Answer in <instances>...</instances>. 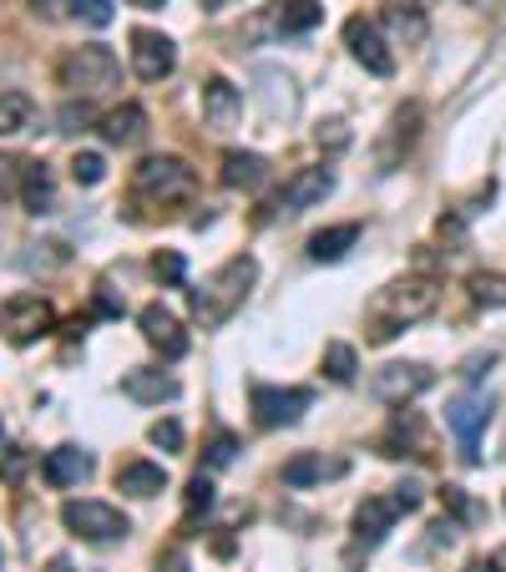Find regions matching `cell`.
<instances>
[{
	"label": "cell",
	"mask_w": 506,
	"mask_h": 572,
	"mask_svg": "<svg viewBox=\"0 0 506 572\" xmlns=\"http://www.w3.org/2000/svg\"><path fill=\"white\" fill-rule=\"evenodd\" d=\"M15 183H21V162H15V158H5V152H0V198H5V193H11Z\"/></svg>",
	"instance_id": "obj_38"
},
{
	"label": "cell",
	"mask_w": 506,
	"mask_h": 572,
	"mask_svg": "<svg viewBox=\"0 0 506 572\" xmlns=\"http://www.w3.org/2000/svg\"><path fill=\"white\" fill-rule=\"evenodd\" d=\"M320 365H324V375H330L334 386H349L355 370H360V355H355V345H345V340H330Z\"/></svg>",
	"instance_id": "obj_27"
},
{
	"label": "cell",
	"mask_w": 506,
	"mask_h": 572,
	"mask_svg": "<svg viewBox=\"0 0 506 572\" xmlns=\"http://www.w3.org/2000/svg\"><path fill=\"white\" fill-rule=\"evenodd\" d=\"M436 305H440L436 279H421V274L390 279L386 289H375L370 309H365V340L370 345H390L405 324H421L426 314H436Z\"/></svg>",
	"instance_id": "obj_1"
},
{
	"label": "cell",
	"mask_w": 506,
	"mask_h": 572,
	"mask_svg": "<svg viewBox=\"0 0 506 572\" xmlns=\"http://www.w3.org/2000/svg\"><path fill=\"white\" fill-rule=\"evenodd\" d=\"M36 122V102L26 92H0V137H21Z\"/></svg>",
	"instance_id": "obj_24"
},
{
	"label": "cell",
	"mask_w": 506,
	"mask_h": 572,
	"mask_svg": "<svg viewBox=\"0 0 506 572\" xmlns=\"http://www.w3.org/2000/svg\"><path fill=\"white\" fill-rule=\"evenodd\" d=\"M233 451H239V441L228 436V431L223 436H214V446H208V466H228L233 461Z\"/></svg>",
	"instance_id": "obj_37"
},
{
	"label": "cell",
	"mask_w": 506,
	"mask_h": 572,
	"mask_svg": "<svg viewBox=\"0 0 506 572\" xmlns=\"http://www.w3.org/2000/svg\"><path fill=\"white\" fill-rule=\"evenodd\" d=\"M268 183V162L258 152H223V187L233 193H258Z\"/></svg>",
	"instance_id": "obj_20"
},
{
	"label": "cell",
	"mask_w": 506,
	"mask_h": 572,
	"mask_svg": "<svg viewBox=\"0 0 506 572\" xmlns=\"http://www.w3.org/2000/svg\"><path fill=\"white\" fill-rule=\"evenodd\" d=\"M239 117H243V92H239V87H233L228 77H208V81H203V122L223 133V127H233Z\"/></svg>",
	"instance_id": "obj_15"
},
{
	"label": "cell",
	"mask_w": 506,
	"mask_h": 572,
	"mask_svg": "<svg viewBox=\"0 0 506 572\" xmlns=\"http://www.w3.org/2000/svg\"><path fill=\"white\" fill-rule=\"evenodd\" d=\"M0 431H5V426H0Z\"/></svg>",
	"instance_id": "obj_46"
},
{
	"label": "cell",
	"mask_w": 506,
	"mask_h": 572,
	"mask_svg": "<svg viewBox=\"0 0 506 572\" xmlns=\"http://www.w3.org/2000/svg\"><path fill=\"white\" fill-rule=\"evenodd\" d=\"M158 572H187V552H183V547H173V552L158 562Z\"/></svg>",
	"instance_id": "obj_40"
},
{
	"label": "cell",
	"mask_w": 506,
	"mask_h": 572,
	"mask_svg": "<svg viewBox=\"0 0 506 572\" xmlns=\"http://www.w3.org/2000/svg\"><path fill=\"white\" fill-rule=\"evenodd\" d=\"M471 299H476V305L502 309L506 305V279L502 274H471Z\"/></svg>",
	"instance_id": "obj_29"
},
{
	"label": "cell",
	"mask_w": 506,
	"mask_h": 572,
	"mask_svg": "<svg viewBox=\"0 0 506 572\" xmlns=\"http://www.w3.org/2000/svg\"><path fill=\"white\" fill-rule=\"evenodd\" d=\"M71 178H77L81 187L102 183V178H107V162H102V152H77V158H71Z\"/></svg>",
	"instance_id": "obj_30"
},
{
	"label": "cell",
	"mask_w": 506,
	"mask_h": 572,
	"mask_svg": "<svg viewBox=\"0 0 506 572\" xmlns=\"http://www.w3.org/2000/svg\"><path fill=\"white\" fill-rule=\"evenodd\" d=\"M152 274H158L162 284H183L187 279V259L183 253H173V249H162L158 259H152Z\"/></svg>",
	"instance_id": "obj_31"
},
{
	"label": "cell",
	"mask_w": 506,
	"mask_h": 572,
	"mask_svg": "<svg viewBox=\"0 0 506 572\" xmlns=\"http://www.w3.org/2000/svg\"><path fill=\"white\" fill-rule=\"evenodd\" d=\"M415 133H421V107L411 102V107H400L395 117H390V147L380 152V162L390 168V162L400 158V147H411V142H415Z\"/></svg>",
	"instance_id": "obj_25"
},
{
	"label": "cell",
	"mask_w": 506,
	"mask_h": 572,
	"mask_svg": "<svg viewBox=\"0 0 506 572\" xmlns=\"http://www.w3.org/2000/svg\"><path fill=\"white\" fill-rule=\"evenodd\" d=\"M395 517H400L395 496H365V502L355 506V537H360L365 547L386 542V533L395 527Z\"/></svg>",
	"instance_id": "obj_16"
},
{
	"label": "cell",
	"mask_w": 506,
	"mask_h": 572,
	"mask_svg": "<svg viewBox=\"0 0 506 572\" xmlns=\"http://www.w3.org/2000/svg\"><path fill=\"white\" fill-rule=\"evenodd\" d=\"M117 492H127V496H158V492H168V471H162L158 461H122L117 466Z\"/></svg>",
	"instance_id": "obj_21"
},
{
	"label": "cell",
	"mask_w": 506,
	"mask_h": 572,
	"mask_svg": "<svg viewBox=\"0 0 506 572\" xmlns=\"http://www.w3.org/2000/svg\"><path fill=\"white\" fill-rule=\"evenodd\" d=\"M137 324H142V340L152 350H158L162 359H183L187 355V334H183V320H177L168 305H142V314H137Z\"/></svg>",
	"instance_id": "obj_13"
},
{
	"label": "cell",
	"mask_w": 506,
	"mask_h": 572,
	"mask_svg": "<svg viewBox=\"0 0 506 572\" xmlns=\"http://www.w3.org/2000/svg\"><path fill=\"white\" fill-rule=\"evenodd\" d=\"M67 5H71V0H36V11H46V15H61Z\"/></svg>",
	"instance_id": "obj_41"
},
{
	"label": "cell",
	"mask_w": 506,
	"mask_h": 572,
	"mask_svg": "<svg viewBox=\"0 0 506 572\" xmlns=\"http://www.w3.org/2000/svg\"><path fill=\"white\" fill-rule=\"evenodd\" d=\"M249 405H253V426L279 431V426H294V421L309 411V390H299V386H253Z\"/></svg>",
	"instance_id": "obj_7"
},
{
	"label": "cell",
	"mask_w": 506,
	"mask_h": 572,
	"mask_svg": "<svg viewBox=\"0 0 506 572\" xmlns=\"http://www.w3.org/2000/svg\"><path fill=\"white\" fill-rule=\"evenodd\" d=\"M117 71L122 67L107 46H77V52L61 56L56 81H61L71 96H96V92H107V87H117Z\"/></svg>",
	"instance_id": "obj_4"
},
{
	"label": "cell",
	"mask_w": 506,
	"mask_h": 572,
	"mask_svg": "<svg viewBox=\"0 0 506 572\" xmlns=\"http://www.w3.org/2000/svg\"><path fill=\"white\" fill-rule=\"evenodd\" d=\"M127 5H137V11H158L162 0H127Z\"/></svg>",
	"instance_id": "obj_44"
},
{
	"label": "cell",
	"mask_w": 506,
	"mask_h": 572,
	"mask_svg": "<svg viewBox=\"0 0 506 572\" xmlns=\"http://www.w3.org/2000/svg\"><path fill=\"white\" fill-rule=\"evenodd\" d=\"M360 239V224H340V228H320L314 239H309V259L314 264H334V259H345Z\"/></svg>",
	"instance_id": "obj_23"
},
{
	"label": "cell",
	"mask_w": 506,
	"mask_h": 572,
	"mask_svg": "<svg viewBox=\"0 0 506 572\" xmlns=\"http://www.w3.org/2000/svg\"><path fill=\"white\" fill-rule=\"evenodd\" d=\"M21 203H26V214H51L56 208V183L46 162H21Z\"/></svg>",
	"instance_id": "obj_22"
},
{
	"label": "cell",
	"mask_w": 506,
	"mask_h": 572,
	"mask_svg": "<svg viewBox=\"0 0 506 572\" xmlns=\"http://www.w3.org/2000/svg\"><path fill=\"white\" fill-rule=\"evenodd\" d=\"M26 466H31V451H21V446H5V456H0V477L15 487V481L26 477Z\"/></svg>",
	"instance_id": "obj_36"
},
{
	"label": "cell",
	"mask_w": 506,
	"mask_h": 572,
	"mask_svg": "<svg viewBox=\"0 0 506 572\" xmlns=\"http://www.w3.org/2000/svg\"><path fill=\"white\" fill-rule=\"evenodd\" d=\"M426 386H430V370L415 365V359H395L386 370H375V380H370L375 400H386V405H405V400H415Z\"/></svg>",
	"instance_id": "obj_12"
},
{
	"label": "cell",
	"mask_w": 506,
	"mask_h": 572,
	"mask_svg": "<svg viewBox=\"0 0 506 572\" xmlns=\"http://www.w3.org/2000/svg\"><path fill=\"white\" fill-rule=\"evenodd\" d=\"M61 522H67V533L81 537V542H122V537L133 533V522L122 517L112 502H92V496H81V502H67L61 506Z\"/></svg>",
	"instance_id": "obj_6"
},
{
	"label": "cell",
	"mask_w": 506,
	"mask_h": 572,
	"mask_svg": "<svg viewBox=\"0 0 506 572\" xmlns=\"http://www.w3.org/2000/svg\"><path fill=\"white\" fill-rule=\"evenodd\" d=\"M349 471L345 456H324V451H304L294 456V461H284V487H294V492H304V487H320V481H340Z\"/></svg>",
	"instance_id": "obj_14"
},
{
	"label": "cell",
	"mask_w": 506,
	"mask_h": 572,
	"mask_svg": "<svg viewBox=\"0 0 506 572\" xmlns=\"http://www.w3.org/2000/svg\"><path fill=\"white\" fill-rule=\"evenodd\" d=\"M386 26L395 31L400 41H405V46H415V41H426V15H421V5H390L386 11Z\"/></svg>",
	"instance_id": "obj_28"
},
{
	"label": "cell",
	"mask_w": 506,
	"mask_h": 572,
	"mask_svg": "<svg viewBox=\"0 0 506 572\" xmlns=\"http://www.w3.org/2000/svg\"><path fill=\"white\" fill-rule=\"evenodd\" d=\"M502 562H506V552H502Z\"/></svg>",
	"instance_id": "obj_45"
},
{
	"label": "cell",
	"mask_w": 506,
	"mask_h": 572,
	"mask_svg": "<svg viewBox=\"0 0 506 572\" xmlns=\"http://www.w3.org/2000/svg\"><path fill=\"white\" fill-rule=\"evenodd\" d=\"M71 11L87 21V26H112V0H71Z\"/></svg>",
	"instance_id": "obj_33"
},
{
	"label": "cell",
	"mask_w": 506,
	"mask_h": 572,
	"mask_svg": "<svg viewBox=\"0 0 506 572\" xmlns=\"http://www.w3.org/2000/svg\"><path fill=\"white\" fill-rule=\"evenodd\" d=\"M461 572H496V562H492V558H476V562H467Z\"/></svg>",
	"instance_id": "obj_42"
},
{
	"label": "cell",
	"mask_w": 506,
	"mask_h": 572,
	"mask_svg": "<svg viewBox=\"0 0 506 572\" xmlns=\"http://www.w3.org/2000/svg\"><path fill=\"white\" fill-rule=\"evenodd\" d=\"M41 477L51 481V487H81V481L92 477V456L81 451V446H56L41 461Z\"/></svg>",
	"instance_id": "obj_17"
},
{
	"label": "cell",
	"mask_w": 506,
	"mask_h": 572,
	"mask_svg": "<svg viewBox=\"0 0 506 572\" xmlns=\"http://www.w3.org/2000/svg\"><path fill=\"white\" fill-rule=\"evenodd\" d=\"M147 441H152V446H162V451H183V426H177V421H152Z\"/></svg>",
	"instance_id": "obj_34"
},
{
	"label": "cell",
	"mask_w": 506,
	"mask_h": 572,
	"mask_svg": "<svg viewBox=\"0 0 506 572\" xmlns=\"http://www.w3.org/2000/svg\"><path fill=\"white\" fill-rule=\"evenodd\" d=\"M46 572H77V568H71L67 558H51V562H46Z\"/></svg>",
	"instance_id": "obj_43"
},
{
	"label": "cell",
	"mask_w": 506,
	"mask_h": 572,
	"mask_svg": "<svg viewBox=\"0 0 506 572\" xmlns=\"http://www.w3.org/2000/svg\"><path fill=\"white\" fill-rule=\"evenodd\" d=\"M334 193V168H299L289 183L279 187V198H274V214H304L314 203H324Z\"/></svg>",
	"instance_id": "obj_10"
},
{
	"label": "cell",
	"mask_w": 506,
	"mask_h": 572,
	"mask_svg": "<svg viewBox=\"0 0 506 572\" xmlns=\"http://www.w3.org/2000/svg\"><path fill=\"white\" fill-rule=\"evenodd\" d=\"M314 137H320V147H324V142H330V147H345V142H349L345 122H324V127H320V133H314Z\"/></svg>",
	"instance_id": "obj_39"
},
{
	"label": "cell",
	"mask_w": 506,
	"mask_h": 572,
	"mask_svg": "<svg viewBox=\"0 0 506 572\" xmlns=\"http://www.w3.org/2000/svg\"><path fill=\"white\" fill-rule=\"evenodd\" d=\"M324 21L320 0H279V31L294 36V31H314Z\"/></svg>",
	"instance_id": "obj_26"
},
{
	"label": "cell",
	"mask_w": 506,
	"mask_h": 572,
	"mask_svg": "<svg viewBox=\"0 0 506 572\" xmlns=\"http://www.w3.org/2000/svg\"><path fill=\"white\" fill-rule=\"evenodd\" d=\"M440 502L451 506V512H456V517H461V522H476V517H481V506L471 502V496L461 492V487H440Z\"/></svg>",
	"instance_id": "obj_35"
},
{
	"label": "cell",
	"mask_w": 506,
	"mask_h": 572,
	"mask_svg": "<svg viewBox=\"0 0 506 572\" xmlns=\"http://www.w3.org/2000/svg\"><path fill=\"white\" fill-rule=\"evenodd\" d=\"M183 502H187V517H198V512H208V506H214V481H208V477H203V471H198V477L187 481V496H183Z\"/></svg>",
	"instance_id": "obj_32"
},
{
	"label": "cell",
	"mask_w": 506,
	"mask_h": 572,
	"mask_svg": "<svg viewBox=\"0 0 506 572\" xmlns=\"http://www.w3.org/2000/svg\"><path fill=\"white\" fill-rule=\"evenodd\" d=\"M253 284H258V259H253V253H233L228 264H218L214 274L203 279V289H193V320H198L203 330L228 324L243 309Z\"/></svg>",
	"instance_id": "obj_2"
},
{
	"label": "cell",
	"mask_w": 506,
	"mask_h": 572,
	"mask_svg": "<svg viewBox=\"0 0 506 572\" xmlns=\"http://www.w3.org/2000/svg\"><path fill=\"white\" fill-rule=\"evenodd\" d=\"M198 193V173L187 168L183 158H147L133 173V198L137 203H158V208H173Z\"/></svg>",
	"instance_id": "obj_3"
},
{
	"label": "cell",
	"mask_w": 506,
	"mask_h": 572,
	"mask_svg": "<svg viewBox=\"0 0 506 572\" xmlns=\"http://www.w3.org/2000/svg\"><path fill=\"white\" fill-rule=\"evenodd\" d=\"M133 71L142 81H162V77H173V67H177V46L162 31H147V26H137L133 31Z\"/></svg>",
	"instance_id": "obj_11"
},
{
	"label": "cell",
	"mask_w": 506,
	"mask_h": 572,
	"mask_svg": "<svg viewBox=\"0 0 506 572\" xmlns=\"http://www.w3.org/2000/svg\"><path fill=\"white\" fill-rule=\"evenodd\" d=\"M345 46H349V56L370 71V77H395V52L386 46V36H380L375 21L349 15V21H345Z\"/></svg>",
	"instance_id": "obj_9"
},
{
	"label": "cell",
	"mask_w": 506,
	"mask_h": 572,
	"mask_svg": "<svg viewBox=\"0 0 506 572\" xmlns=\"http://www.w3.org/2000/svg\"><path fill=\"white\" fill-rule=\"evenodd\" d=\"M122 396L137 400V405H162V400H177V380L162 370H127L122 375Z\"/></svg>",
	"instance_id": "obj_19"
},
{
	"label": "cell",
	"mask_w": 506,
	"mask_h": 572,
	"mask_svg": "<svg viewBox=\"0 0 506 572\" xmlns=\"http://www.w3.org/2000/svg\"><path fill=\"white\" fill-rule=\"evenodd\" d=\"M56 330V309L51 299H41V294H11L5 305H0V334L11 340V345H36L46 334Z\"/></svg>",
	"instance_id": "obj_5"
},
{
	"label": "cell",
	"mask_w": 506,
	"mask_h": 572,
	"mask_svg": "<svg viewBox=\"0 0 506 572\" xmlns=\"http://www.w3.org/2000/svg\"><path fill=\"white\" fill-rule=\"evenodd\" d=\"M142 137H147V112L137 107V102H122V107H112L107 117H102V142L137 147Z\"/></svg>",
	"instance_id": "obj_18"
},
{
	"label": "cell",
	"mask_w": 506,
	"mask_h": 572,
	"mask_svg": "<svg viewBox=\"0 0 506 572\" xmlns=\"http://www.w3.org/2000/svg\"><path fill=\"white\" fill-rule=\"evenodd\" d=\"M446 426H451L456 441H461V456L476 461L481 431L492 426V396H486V390H461V396L446 405Z\"/></svg>",
	"instance_id": "obj_8"
}]
</instances>
